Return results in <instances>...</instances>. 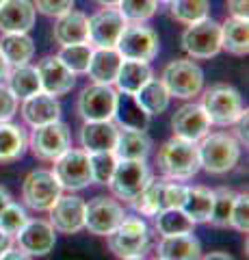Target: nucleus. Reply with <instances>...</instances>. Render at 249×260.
<instances>
[{"instance_id":"1","label":"nucleus","mask_w":249,"mask_h":260,"mask_svg":"<svg viewBox=\"0 0 249 260\" xmlns=\"http://www.w3.org/2000/svg\"><path fill=\"white\" fill-rule=\"evenodd\" d=\"M156 165L169 180H189L199 172L197 145L193 141L173 137L158 150Z\"/></svg>"},{"instance_id":"2","label":"nucleus","mask_w":249,"mask_h":260,"mask_svg":"<svg viewBox=\"0 0 249 260\" xmlns=\"http://www.w3.org/2000/svg\"><path fill=\"white\" fill-rule=\"evenodd\" d=\"M202 143L197 145L199 169H206L208 174H228L236 167L240 158V143L236 137L228 133H215L206 135Z\"/></svg>"},{"instance_id":"3","label":"nucleus","mask_w":249,"mask_h":260,"mask_svg":"<svg viewBox=\"0 0 249 260\" xmlns=\"http://www.w3.org/2000/svg\"><path fill=\"white\" fill-rule=\"evenodd\" d=\"M184 193H187V186H182L178 182H169V180H163V178L160 180L158 178H150L146 189L136 195L130 204L141 215L154 217L167 208H180L184 202Z\"/></svg>"},{"instance_id":"4","label":"nucleus","mask_w":249,"mask_h":260,"mask_svg":"<svg viewBox=\"0 0 249 260\" xmlns=\"http://www.w3.org/2000/svg\"><path fill=\"white\" fill-rule=\"evenodd\" d=\"M202 109L210 124L217 126H232L243 115V100L240 93L230 85H215L206 89L202 98Z\"/></svg>"},{"instance_id":"5","label":"nucleus","mask_w":249,"mask_h":260,"mask_svg":"<svg viewBox=\"0 0 249 260\" xmlns=\"http://www.w3.org/2000/svg\"><path fill=\"white\" fill-rule=\"evenodd\" d=\"M106 243H109V249L119 258L143 256L150 245V230L143 219L124 217V221L106 237Z\"/></svg>"},{"instance_id":"6","label":"nucleus","mask_w":249,"mask_h":260,"mask_svg":"<svg viewBox=\"0 0 249 260\" xmlns=\"http://www.w3.org/2000/svg\"><path fill=\"white\" fill-rule=\"evenodd\" d=\"M115 50L122 54V59L150 63L158 54V35L150 26H143L141 22L126 24Z\"/></svg>"},{"instance_id":"7","label":"nucleus","mask_w":249,"mask_h":260,"mask_svg":"<svg viewBox=\"0 0 249 260\" xmlns=\"http://www.w3.org/2000/svg\"><path fill=\"white\" fill-rule=\"evenodd\" d=\"M163 85L167 87L169 95L182 98V100H189V98L199 95L204 87V72L199 70V65H195L193 61L187 59H175L165 68L163 72Z\"/></svg>"},{"instance_id":"8","label":"nucleus","mask_w":249,"mask_h":260,"mask_svg":"<svg viewBox=\"0 0 249 260\" xmlns=\"http://www.w3.org/2000/svg\"><path fill=\"white\" fill-rule=\"evenodd\" d=\"M28 145L33 154L42 160H57L61 154H65L72 148L69 128L63 121H50L44 126H35L33 135L28 139Z\"/></svg>"},{"instance_id":"9","label":"nucleus","mask_w":249,"mask_h":260,"mask_svg":"<svg viewBox=\"0 0 249 260\" xmlns=\"http://www.w3.org/2000/svg\"><path fill=\"white\" fill-rule=\"evenodd\" d=\"M182 48L193 59H210L221 50V24L210 18L189 24L182 35Z\"/></svg>"},{"instance_id":"10","label":"nucleus","mask_w":249,"mask_h":260,"mask_svg":"<svg viewBox=\"0 0 249 260\" xmlns=\"http://www.w3.org/2000/svg\"><path fill=\"white\" fill-rule=\"evenodd\" d=\"M150 178L152 176H150L146 160H117L115 172L109 180V186L115 198L130 204L136 195L146 189Z\"/></svg>"},{"instance_id":"11","label":"nucleus","mask_w":249,"mask_h":260,"mask_svg":"<svg viewBox=\"0 0 249 260\" xmlns=\"http://www.w3.org/2000/svg\"><path fill=\"white\" fill-rule=\"evenodd\" d=\"M61 184L54 178L52 172H46V169H37V172H30L26 176V180L22 184V200L24 204L33 210H50L54 206V202L61 198Z\"/></svg>"},{"instance_id":"12","label":"nucleus","mask_w":249,"mask_h":260,"mask_svg":"<svg viewBox=\"0 0 249 260\" xmlns=\"http://www.w3.org/2000/svg\"><path fill=\"white\" fill-rule=\"evenodd\" d=\"M54 178L59 180L61 189L80 191L91 184V167L89 154L85 150H67L54 160Z\"/></svg>"},{"instance_id":"13","label":"nucleus","mask_w":249,"mask_h":260,"mask_svg":"<svg viewBox=\"0 0 249 260\" xmlns=\"http://www.w3.org/2000/svg\"><path fill=\"white\" fill-rule=\"evenodd\" d=\"M117 93L111 85L93 83L83 89L78 98V115L85 121H106L115 115Z\"/></svg>"},{"instance_id":"14","label":"nucleus","mask_w":249,"mask_h":260,"mask_svg":"<svg viewBox=\"0 0 249 260\" xmlns=\"http://www.w3.org/2000/svg\"><path fill=\"white\" fill-rule=\"evenodd\" d=\"M124 217V206L111 198H95L85 204V228L95 237H109Z\"/></svg>"},{"instance_id":"15","label":"nucleus","mask_w":249,"mask_h":260,"mask_svg":"<svg viewBox=\"0 0 249 260\" xmlns=\"http://www.w3.org/2000/svg\"><path fill=\"white\" fill-rule=\"evenodd\" d=\"M126 26V18L115 7H104L89 18V42L95 48H115Z\"/></svg>"},{"instance_id":"16","label":"nucleus","mask_w":249,"mask_h":260,"mask_svg":"<svg viewBox=\"0 0 249 260\" xmlns=\"http://www.w3.org/2000/svg\"><path fill=\"white\" fill-rule=\"evenodd\" d=\"M39 83H42V91L50 95H65L72 91V87L76 85V74L72 72L59 56H46L37 65Z\"/></svg>"},{"instance_id":"17","label":"nucleus","mask_w":249,"mask_h":260,"mask_svg":"<svg viewBox=\"0 0 249 260\" xmlns=\"http://www.w3.org/2000/svg\"><path fill=\"white\" fill-rule=\"evenodd\" d=\"M50 225L54 232L76 234L85 228V202L76 195H61L50 208Z\"/></svg>"},{"instance_id":"18","label":"nucleus","mask_w":249,"mask_h":260,"mask_svg":"<svg viewBox=\"0 0 249 260\" xmlns=\"http://www.w3.org/2000/svg\"><path fill=\"white\" fill-rule=\"evenodd\" d=\"M18 243L20 249L30 256H46L54 249L57 234H54V228L44 219H33V221L28 219L26 225L18 232Z\"/></svg>"},{"instance_id":"19","label":"nucleus","mask_w":249,"mask_h":260,"mask_svg":"<svg viewBox=\"0 0 249 260\" xmlns=\"http://www.w3.org/2000/svg\"><path fill=\"white\" fill-rule=\"evenodd\" d=\"M171 128L175 137L195 143L208 135L210 121H208L202 104H184V107L175 111V115L171 119Z\"/></svg>"},{"instance_id":"20","label":"nucleus","mask_w":249,"mask_h":260,"mask_svg":"<svg viewBox=\"0 0 249 260\" xmlns=\"http://www.w3.org/2000/svg\"><path fill=\"white\" fill-rule=\"evenodd\" d=\"M35 24V5L30 0H5L0 5V30L28 32Z\"/></svg>"},{"instance_id":"21","label":"nucleus","mask_w":249,"mask_h":260,"mask_svg":"<svg viewBox=\"0 0 249 260\" xmlns=\"http://www.w3.org/2000/svg\"><path fill=\"white\" fill-rule=\"evenodd\" d=\"M119 128L111 119L106 121H85L80 130V143L87 154L93 152H111L117 143Z\"/></svg>"},{"instance_id":"22","label":"nucleus","mask_w":249,"mask_h":260,"mask_svg":"<svg viewBox=\"0 0 249 260\" xmlns=\"http://www.w3.org/2000/svg\"><path fill=\"white\" fill-rule=\"evenodd\" d=\"M22 117L30 126H44L50 121H57L61 117V104L54 95L37 91L35 95H30L22 104Z\"/></svg>"},{"instance_id":"23","label":"nucleus","mask_w":249,"mask_h":260,"mask_svg":"<svg viewBox=\"0 0 249 260\" xmlns=\"http://www.w3.org/2000/svg\"><path fill=\"white\" fill-rule=\"evenodd\" d=\"M52 35L61 46L87 44L89 42V18H87L85 13L72 9L67 13L59 15Z\"/></svg>"},{"instance_id":"24","label":"nucleus","mask_w":249,"mask_h":260,"mask_svg":"<svg viewBox=\"0 0 249 260\" xmlns=\"http://www.w3.org/2000/svg\"><path fill=\"white\" fill-rule=\"evenodd\" d=\"M150 150H152V141L146 135V130L119 128L117 143L113 148L117 160H146Z\"/></svg>"},{"instance_id":"25","label":"nucleus","mask_w":249,"mask_h":260,"mask_svg":"<svg viewBox=\"0 0 249 260\" xmlns=\"http://www.w3.org/2000/svg\"><path fill=\"white\" fill-rule=\"evenodd\" d=\"M160 260H199L202 258V245L193 232L175 234V237H163L158 243Z\"/></svg>"},{"instance_id":"26","label":"nucleus","mask_w":249,"mask_h":260,"mask_svg":"<svg viewBox=\"0 0 249 260\" xmlns=\"http://www.w3.org/2000/svg\"><path fill=\"white\" fill-rule=\"evenodd\" d=\"M122 61H124L122 54H119L115 48H98V50L91 52V61H89V68H87V74H89V78L93 83L113 85Z\"/></svg>"},{"instance_id":"27","label":"nucleus","mask_w":249,"mask_h":260,"mask_svg":"<svg viewBox=\"0 0 249 260\" xmlns=\"http://www.w3.org/2000/svg\"><path fill=\"white\" fill-rule=\"evenodd\" d=\"M0 52L9 65H26L35 54V44L26 32H5L0 39Z\"/></svg>"},{"instance_id":"28","label":"nucleus","mask_w":249,"mask_h":260,"mask_svg":"<svg viewBox=\"0 0 249 260\" xmlns=\"http://www.w3.org/2000/svg\"><path fill=\"white\" fill-rule=\"evenodd\" d=\"M28 148V139L24 128L0 121V162H13L24 156Z\"/></svg>"},{"instance_id":"29","label":"nucleus","mask_w":249,"mask_h":260,"mask_svg":"<svg viewBox=\"0 0 249 260\" xmlns=\"http://www.w3.org/2000/svg\"><path fill=\"white\" fill-rule=\"evenodd\" d=\"M212 200H215V193L210 189H206V186H187L184 202L180 208L187 213V217L193 223H204L210 217Z\"/></svg>"},{"instance_id":"30","label":"nucleus","mask_w":249,"mask_h":260,"mask_svg":"<svg viewBox=\"0 0 249 260\" xmlns=\"http://www.w3.org/2000/svg\"><path fill=\"white\" fill-rule=\"evenodd\" d=\"M150 78H152V70H150V65H148V63L124 59L122 65H119L115 85L119 87V91H122V93H130V95H134L143 85L148 83Z\"/></svg>"},{"instance_id":"31","label":"nucleus","mask_w":249,"mask_h":260,"mask_svg":"<svg viewBox=\"0 0 249 260\" xmlns=\"http://www.w3.org/2000/svg\"><path fill=\"white\" fill-rule=\"evenodd\" d=\"M169 91L163 85V80L150 78L139 91L134 93V100L139 102V107L148 113V115H158L169 107Z\"/></svg>"},{"instance_id":"32","label":"nucleus","mask_w":249,"mask_h":260,"mask_svg":"<svg viewBox=\"0 0 249 260\" xmlns=\"http://www.w3.org/2000/svg\"><path fill=\"white\" fill-rule=\"evenodd\" d=\"M119 128H134V130H146L150 115L139 107V102L134 100V95L130 93H122L117 95V104H115V115Z\"/></svg>"},{"instance_id":"33","label":"nucleus","mask_w":249,"mask_h":260,"mask_svg":"<svg viewBox=\"0 0 249 260\" xmlns=\"http://www.w3.org/2000/svg\"><path fill=\"white\" fill-rule=\"evenodd\" d=\"M7 80H9V89L11 93L22 100H26V98L35 95L37 91H42V83H39V74L35 68H30V65H15L13 70H9V74H7Z\"/></svg>"},{"instance_id":"34","label":"nucleus","mask_w":249,"mask_h":260,"mask_svg":"<svg viewBox=\"0 0 249 260\" xmlns=\"http://www.w3.org/2000/svg\"><path fill=\"white\" fill-rule=\"evenodd\" d=\"M221 48H226L230 54L245 56L249 52L247 22L232 18L226 24H221Z\"/></svg>"},{"instance_id":"35","label":"nucleus","mask_w":249,"mask_h":260,"mask_svg":"<svg viewBox=\"0 0 249 260\" xmlns=\"http://www.w3.org/2000/svg\"><path fill=\"white\" fill-rule=\"evenodd\" d=\"M156 217V230L160 237H175V234H189L193 232L195 223L187 217L182 208H167Z\"/></svg>"},{"instance_id":"36","label":"nucleus","mask_w":249,"mask_h":260,"mask_svg":"<svg viewBox=\"0 0 249 260\" xmlns=\"http://www.w3.org/2000/svg\"><path fill=\"white\" fill-rule=\"evenodd\" d=\"M171 15L173 20H178L182 24H193L208 18L210 11V3L208 0H171Z\"/></svg>"},{"instance_id":"37","label":"nucleus","mask_w":249,"mask_h":260,"mask_svg":"<svg viewBox=\"0 0 249 260\" xmlns=\"http://www.w3.org/2000/svg\"><path fill=\"white\" fill-rule=\"evenodd\" d=\"M215 200H212V210L208 221L215 228H228L230 225V213H232V204H234L236 193L228 189V186H221V189L212 191Z\"/></svg>"},{"instance_id":"38","label":"nucleus","mask_w":249,"mask_h":260,"mask_svg":"<svg viewBox=\"0 0 249 260\" xmlns=\"http://www.w3.org/2000/svg\"><path fill=\"white\" fill-rule=\"evenodd\" d=\"M91 52H93V48L89 44H74V46H63L57 56L74 74H83L89 68Z\"/></svg>"},{"instance_id":"39","label":"nucleus","mask_w":249,"mask_h":260,"mask_svg":"<svg viewBox=\"0 0 249 260\" xmlns=\"http://www.w3.org/2000/svg\"><path fill=\"white\" fill-rule=\"evenodd\" d=\"M117 156L111 152H93L89 154V167H91V182L95 184H109L111 176L115 172Z\"/></svg>"},{"instance_id":"40","label":"nucleus","mask_w":249,"mask_h":260,"mask_svg":"<svg viewBox=\"0 0 249 260\" xmlns=\"http://www.w3.org/2000/svg\"><path fill=\"white\" fill-rule=\"evenodd\" d=\"M158 0H119L117 9L130 22H146L156 13Z\"/></svg>"},{"instance_id":"41","label":"nucleus","mask_w":249,"mask_h":260,"mask_svg":"<svg viewBox=\"0 0 249 260\" xmlns=\"http://www.w3.org/2000/svg\"><path fill=\"white\" fill-rule=\"evenodd\" d=\"M28 221V215L24 213V208H20L18 204L9 202L3 210H0V232L5 234H18Z\"/></svg>"},{"instance_id":"42","label":"nucleus","mask_w":249,"mask_h":260,"mask_svg":"<svg viewBox=\"0 0 249 260\" xmlns=\"http://www.w3.org/2000/svg\"><path fill=\"white\" fill-rule=\"evenodd\" d=\"M230 225L236 228L238 232L247 234V230H249V198H247V193H240L234 198L232 213H230Z\"/></svg>"},{"instance_id":"43","label":"nucleus","mask_w":249,"mask_h":260,"mask_svg":"<svg viewBox=\"0 0 249 260\" xmlns=\"http://www.w3.org/2000/svg\"><path fill=\"white\" fill-rule=\"evenodd\" d=\"M35 11L48 15V18H59V15L74 9V0H35Z\"/></svg>"},{"instance_id":"44","label":"nucleus","mask_w":249,"mask_h":260,"mask_svg":"<svg viewBox=\"0 0 249 260\" xmlns=\"http://www.w3.org/2000/svg\"><path fill=\"white\" fill-rule=\"evenodd\" d=\"M18 111V98L7 85H0V121H9Z\"/></svg>"},{"instance_id":"45","label":"nucleus","mask_w":249,"mask_h":260,"mask_svg":"<svg viewBox=\"0 0 249 260\" xmlns=\"http://www.w3.org/2000/svg\"><path fill=\"white\" fill-rule=\"evenodd\" d=\"M247 7H249V0H230V13L234 20H243L247 22Z\"/></svg>"},{"instance_id":"46","label":"nucleus","mask_w":249,"mask_h":260,"mask_svg":"<svg viewBox=\"0 0 249 260\" xmlns=\"http://www.w3.org/2000/svg\"><path fill=\"white\" fill-rule=\"evenodd\" d=\"M0 260H33V256L26 254V251H22V249H7L3 256H0Z\"/></svg>"},{"instance_id":"47","label":"nucleus","mask_w":249,"mask_h":260,"mask_svg":"<svg viewBox=\"0 0 249 260\" xmlns=\"http://www.w3.org/2000/svg\"><path fill=\"white\" fill-rule=\"evenodd\" d=\"M238 128H236V133H238V143H245L247 145V111H243V115L238 117Z\"/></svg>"},{"instance_id":"48","label":"nucleus","mask_w":249,"mask_h":260,"mask_svg":"<svg viewBox=\"0 0 249 260\" xmlns=\"http://www.w3.org/2000/svg\"><path fill=\"white\" fill-rule=\"evenodd\" d=\"M199 260H234V258H232L230 254H226V251H210V254H206Z\"/></svg>"},{"instance_id":"49","label":"nucleus","mask_w":249,"mask_h":260,"mask_svg":"<svg viewBox=\"0 0 249 260\" xmlns=\"http://www.w3.org/2000/svg\"><path fill=\"white\" fill-rule=\"evenodd\" d=\"M11 245H13V241H11V237H9V234L0 232V256H3L7 249H11Z\"/></svg>"},{"instance_id":"50","label":"nucleus","mask_w":249,"mask_h":260,"mask_svg":"<svg viewBox=\"0 0 249 260\" xmlns=\"http://www.w3.org/2000/svg\"><path fill=\"white\" fill-rule=\"evenodd\" d=\"M9 202H11V193L7 191L3 184H0V210H3L7 204H9Z\"/></svg>"},{"instance_id":"51","label":"nucleus","mask_w":249,"mask_h":260,"mask_svg":"<svg viewBox=\"0 0 249 260\" xmlns=\"http://www.w3.org/2000/svg\"><path fill=\"white\" fill-rule=\"evenodd\" d=\"M9 70H11V65L7 63V59L3 56V52H0V80L7 78V74H9Z\"/></svg>"},{"instance_id":"52","label":"nucleus","mask_w":249,"mask_h":260,"mask_svg":"<svg viewBox=\"0 0 249 260\" xmlns=\"http://www.w3.org/2000/svg\"><path fill=\"white\" fill-rule=\"evenodd\" d=\"M95 3H100L102 7H117L119 0H95Z\"/></svg>"},{"instance_id":"53","label":"nucleus","mask_w":249,"mask_h":260,"mask_svg":"<svg viewBox=\"0 0 249 260\" xmlns=\"http://www.w3.org/2000/svg\"><path fill=\"white\" fill-rule=\"evenodd\" d=\"M119 260H143V256H126V258H119Z\"/></svg>"},{"instance_id":"54","label":"nucleus","mask_w":249,"mask_h":260,"mask_svg":"<svg viewBox=\"0 0 249 260\" xmlns=\"http://www.w3.org/2000/svg\"><path fill=\"white\" fill-rule=\"evenodd\" d=\"M160 3H171V0H160Z\"/></svg>"},{"instance_id":"55","label":"nucleus","mask_w":249,"mask_h":260,"mask_svg":"<svg viewBox=\"0 0 249 260\" xmlns=\"http://www.w3.org/2000/svg\"><path fill=\"white\" fill-rule=\"evenodd\" d=\"M3 3H5V0H0V5H3Z\"/></svg>"},{"instance_id":"56","label":"nucleus","mask_w":249,"mask_h":260,"mask_svg":"<svg viewBox=\"0 0 249 260\" xmlns=\"http://www.w3.org/2000/svg\"><path fill=\"white\" fill-rule=\"evenodd\" d=\"M156 260H160V258H156Z\"/></svg>"}]
</instances>
